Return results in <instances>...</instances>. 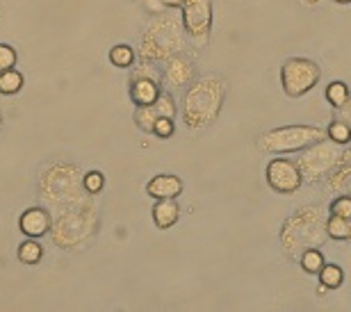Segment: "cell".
Here are the masks:
<instances>
[{
	"instance_id": "2",
	"label": "cell",
	"mask_w": 351,
	"mask_h": 312,
	"mask_svg": "<svg viewBox=\"0 0 351 312\" xmlns=\"http://www.w3.org/2000/svg\"><path fill=\"white\" fill-rule=\"evenodd\" d=\"M228 94V82L223 75L208 73L201 75L182 89V101L178 112L182 115V123L189 132H203L219 119L223 110V101Z\"/></svg>"
},
{
	"instance_id": "17",
	"label": "cell",
	"mask_w": 351,
	"mask_h": 312,
	"mask_svg": "<svg viewBox=\"0 0 351 312\" xmlns=\"http://www.w3.org/2000/svg\"><path fill=\"white\" fill-rule=\"evenodd\" d=\"M16 258L21 265H25V267H34V265H39L41 260H44V246L39 244V239H34V237H25L23 242L19 244V249H16Z\"/></svg>"
},
{
	"instance_id": "9",
	"label": "cell",
	"mask_w": 351,
	"mask_h": 312,
	"mask_svg": "<svg viewBox=\"0 0 351 312\" xmlns=\"http://www.w3.org/2000/svg\"><path fill=\"white\" fill-rule=\"evenodd\" d=\"M180 21L187 44L196 51H206L213 37V0H185L180 7Z\"/></svg>"
},
{
	"instance_id": "22",
	"label": "cell",
	"mask_w": 351,
	"mask_h": 312,
	"mask_svg": "<svg viewBox=\"0 0 351 312\" xmlns=\"http://www.w3.org/2000/svg\"><path fill=\"white\" fill-rule=\"evenodd\" d=\"M297 260H299L301 269H304L306 274H311V276H317L319 269L326 265L324 253H322V249H317V246H313V249H306Z\"/></svg>"
},
{
	"instance_id": "10",
	"label": "cell",
	"mask_w": 351,
	"mask_h": 312,
	"mask_svg": "<svg viewBox=\"0 0 351 312\" xmlns=\"http://www.w3.org/2000/svg\"><path fill=\"white\" fill-rule=\"evenodd\" d=\"M265 180L274 194L292 196L297 194L304 185V176H301L297 160H290L285 155L280 158H271L265 167Z\"/></svg>"
},
{
	"instance_id": "35",
	"label": "cell",
	"mask_w": 351,
	"mask_h": 312,
	"mask_svg": "<svg viewBox=\"0 0 351 312\" xmlns=\"http://www.w3.org/2000/svg\"><path fill=\"white\" fill-rule=\"evenodd\" d=\"M335 5H351V0H331Z\"/></svg>"
},
{
	"instance_id": "20",
	"label": "cell",
	"mask_w": 351,
	"mask_h": 312,
	"mask_svg": "<svg viewBox=\"0 0 351 312\" xmlns=\"http://www.w3.org/2000/svg\"><path fill=\"white\" fill-rule=\"evenodd\" d=\"M108 58H110L112 67H117V69H132V67H135V62H137V53H135V48L128 46V44H117V46L110 48Z\"/></svg>"
},
{
	"instance_id": "29",
	"label": "cell",
	"mask_w": 351,
	"mask_h": 312,
	"mask_svg": "<svg viewBox=\"0 0 351 312\" xmlns=\"http://www.w3.org/2000/svg\"><path fill=\"white\" fill-rule=\"evenodd\" d=\"M176 132V121L173 119H167V117H158L156 123H153V130L151 134L158 139H171Z\"/></svg>"
},
{
	"instance_id": "27",
	"label": "cell",
	"mask_w": 351,
	"mask_h": 312,
	"mask_svg": "<svg viewBox=\"0 0 351 312\" xmlns=\"http://www.w3.org/2000/svg\"><path fill=\"white\" fill-rule=\"evenodd\" d=\"M153 108H156L158 117H167V119H176L178 117V103H176V98L171 96V91H160V96L156 98V103H153Z\"/></svg>"
},
{
	"instance_id": "12",
	"label": "cell",
	"mask_w": 351,
	"mask_h": 312,
	"mask_svg": "<svg viewBox=\"0 0 351 312\" xmlns=\"http://www.w3.org/2000/svg\"><path fill=\"white\" fill-rule=\"evenodd\" d=\"M51 226H53V212L48 208H41V205L25 208L19 215V230L25 237H34V239L46 237L51 232Z\"/></svg>"
},
{
	"instance_id": "16",
	"label": "cell",
	"mask_w": 351,
	"mask_h": 312,
	"mask_svg": "<svg viewBox=\"0 0 351 312\" xmlns=\"http://www.w3.org/2000/svg\"><path fill=\"white\" fill-rule=\"evenodd\" d=\"M151 217H153V224L156 228L160 230H169L178 224L180 219V205L176 198H158L151 208Z\"/></svg>"
},
{
	"instance_id": "30",
	"label": "cell",
	"mask_w": 351,
	"mask_h": 312,
	"mask_svg": "<svg viewBox=\"0 0 351 312\" xmlns=\"http://www.w3.org/2000/svg\"><path fill=\"white\" fill-rule=\"evenodd\" d=\"M19 53L12 44H0V71L5 69H16Z\"/></svg>"
},
{
	"instance_id": "25",
	"label": "cell",
	"mask_w": 351,
	"mask_h": 312,
	"mask_svg": "<svg viewBox=\"0 0 351 312\" xmlns=\"http://www.w3.org/2000/svg\"><path fill=\"white\" fill-rule=\"evenodd\" d=\"M132 119H135V125L144 134H151L153 123H156V119H158V112H156L153 105H139V108H135V115H132Z\"/></svg>"
},
{
	"instance_id": "5",
	"label": "cell",
	"mask_w": 351,
	"mask_h": 312,
	"mask_svg": "<svg viewBox=\"0 0 351 312\" xmlns=\"http://www.w3.org/2000/svg\"><path fill=\"white\" fill-rule=\"evenodd\" d=\"M37 191L53 212L69 208L87 196L82 189V169L66 160L48 162L37 176Z\"/></svg>"
},
{
	"instance_id": "18",
	"label": "cell",
	"mask_w": 351,
	"mask_h": 312,
	"mask_svg": "<svg viewBox=\"0 0 351 312\" xmlns=\"http://www.w3.org/2000/svg\"><path fill=\"white\" fill-rule=\"evenodd\" d=\"M326 235L335 242H349L351 239V219L326 215Z\"/></svg>"
},
{
	"instance_id": "31",
	"label": "cell",
	"mask_w": 351,
	"mask_h": 312,
	"mask_svg": "<svg viewBox=\"0 0 351 312\" xmlns=\"http://www.w3.org/2000/svg\"><path fill=\"white\" fill-rule=\"evenodd\" d=\"M144 5H146V10L151 12V16H156V14L167 12V7L162 5V0H144Z\"/></svg>"
},
{
	"instance_id": "8",
	"label": "cell",
	"mask_w": 351,
	"mask_h": 312,
	"mask_svg": "<svg viewBox=\"0 0 351 312\" xmlns=\"http://www.w3.org/2000/svg\"><path fill=\"white\" fill-rule=\"evenodd\" d=\"M322 80L319 64L311 58H287L280 64V87L287 98H301Z\"/></svg>"
},
{
	"instance_id": "7",
	"label": "cell",
	"mask_w": 351,
	"mask_h": 312,
	"mask_svg": "<svg viewBox=\"0 0 351 312\" xmlns=\"http://www.w3.org/2000/svg\"><path fill=\"white\" fill-rule=\"evenodd\" d=\"M342 151H345V148L333 144V141L326 137L315 141L306 151H301V155L297 158V167L301 176H304V182H311V185L324 182L328 178V173H331L335 165L340 162Z\"/></svg>"
},
{
	"instance_id": "26",
	"label": "cell",
	"mask_w": 351,
	"mask_h": 312,
	"mask_svg": "<svg viewBox=\"0 0 351 312\" xmlns=\"http://www.w3.org/2000/svg\"><path fill=\"white\" fill-rule=\"evenodd\" d=\"M108 185V178H105L103 171L98 169H91V171H82V189L91 196H98Z\"/></svg>"
},
{
	"instance_id": "32",
	"label": "cell",
	"mask_w": 351,
	"mask_h": 312,
	"mask_svg": "<svg viewBox=\"0 0 351 312\" xmlns=\"http://www.w3.org/2000/svg\"><path fill=\"white\" fill-rule=\"evenodd\" d=\"M338 112H340V119H342V121H345V123L351 128V96H349V101H347L345 105H342V108H340Z\"/></svg>"
},
{
	"instance_id": "23",
	"label": "cell",
	"mask_w": 351,
	"mask_h": 312,
	"mask_svg": "<svg viewBox=\"0 0 351 312\" xmlns=\"http://www.w3.org/2000/svg\"><path fill=\"white\" fill-rule=\"evenodd\" d=\"M324 96H326V101H328V105H331L333 110H340L342 105H345V103L349 101L351 89H349V84H347V82L333 80V82H328V87H326V91H324Z\"/></svg>"
},
{
	"instance_id": "4",
	"label": "cell",
	"mask_w": 351,
	"mask_h": 312,
	"mask_svg": "<svg viewBox=\"0 0 351 312\" xmlns=\"http://www.w3.org/2000/svg\"><path fill=\"white\" fill-rule=\"evenodd\" d=\"M280 249L290 260H297L306 249L326 242V210L322 205H301L285 219L278 232Z\"/></svg>"
},
{
	"instance_id": "11",
	"label": "cell",
	"mask_w": 351,
	"mask_h": 312,
	"mask_svg": "<svg viewBox=\"0 0 351 312\" xmlns=\"http://www.w3.org/2000/svg\"><path fill=\"white\" fill-rule=\"evenodd\" d=\"M160 69H162V82L169 84V87L176 91H182L185 87H189L196 77H199L196 64L187 53L171 55L169 60H165L162 64H160Z\"/></svg>"
},
{
	"instance_id": "1",
	"label": "cell",
	"mask_w": 351,
	"mask_h": 312,
	"mask_svg": "<svg viewBox=\"0 0 351 312\" xmlns=\"http://www.w3.org/2000/svg\"><path fill=\"white\" fill-rule=\"evenodd\" d=\"M98 230H101V205L96 196L87 194L82 201L53 212V226L48 237L60 251L82 253L94 244Z\"/></svg>"
},
{
	"instance_id": "14",
	"label": "cell",
	"mask_w": 351,
	"mask_h": 312,
	"mask_svg": "<svg viewBox=\"0 0 351 312\" xmlns=\"http://www.w3.org/2000/svg\"><path fill=\"white\" fill-rule=\"evenodd\" d=\"M324 182L333 194H351V144L345 146L340 162Z\"/></svg>"
},
{
	"instance_id": "19",
	"label": "cell",
	"mask_w": 351,
	"mask_h": 312,
	"mask_svg": "<svg viewBox=\"0 0 351 312\" xmlns=\"http://www.w3.org/2000/svg\"><path fill=\"white\" fill-rule=\"evenodd\" d=\"M317 278H319L322 287L338 289V287H342V283H345V269H342L338 262H326V265L319 269Z\"/></svg>"
},
{
	"instance_id": "33",
	"label": "cell",
	"mask_w": 351,
	"mask_h": 312,
	"mask_svg": "<svg viewBox=\"0 0 351 312\" xmlns=\"http://www.w3.org/2000/svg\"><path fill=\"white\" fill-rule=\"evenodd\" d=\"M301 5L306 7V10H317V7H322L326 3V0H299Z\"/></svg>"
},
{
	"instance_id": "3",
	"label": "cell",
	"mask_w": 351,
	"mask_h": 312,
	"mask_svg": "<svg viewBox=\"0 0 351 312\" xmlns=\"http://www.w3.org/2000/svg\"><path fill=\"white\" fill-rule=\"evenodd\" d=\"M185 48L187 37L180 14H176V10H167L146 21L144 32L139 37L137 58L153 64H162L176 53H185Z\"/></svg>"
},
{
	"instance_id": "28",
	"label": "cell",
	"mask_w": 351,
	"mask_h": 312,
	"mask_svg": "<svg viewBox=\"0 0 351 312\" xmlns=\"http://www.w3.org/2000/svg\"><path fill=\"white\" fill-rule=\"evenodd\" d=\"M328 215L351 219V194H335L333 201L328 203Z\"/></svg>"
},
{
	"instance_id": "36",
	"label": "cell",
	"mask_w": 351,
	"mask_h": 312,
	"mask_svg": "<svg viewBox=\"0 0 351 312\" xmlns=\"http://www.w3.org/2000/svg\"><path fill=\"white\" fill-rule=\"evenodd\" d=\"M0 130H3V112H0Z\"/></svg>"
},
{
	"instance_id": "24",
	"label": "cell",
	"mask_w": 351,
	"mask_h": 312,
	"mask_svg": "<svg viewBox=\"0 0 351 312\" xmlns=\"http://www.w3.org/2000/svg\"><path fill=\"white\" fill-rule=\"evenodd\" d=\"M326 139H331L333 144L345 148V146L351 144V128L342 121V119H333V121L328 123V128H326Z\"/></svg>"
},
{
	"instance_id": "6",
	"label": "cell",
	"mask_w": 351,
	"mask_h": 312,
	"mask_svg": "<svg viewBox=\"0 0 351 312\" xmlns=\"http://www.w3.org/2000/svg\"><path fill=\"white\" fill-rule=\"evenodd\" d=\"M326 130L319 125H301V123H292V125H280V128H271V130L263 132L261 137L256 139L258 151H263L267 155H294L306 151L308 146H313L315 141L324 139Z\"/></svg>"
},
{
	"instance_id": "37",
	"label": "cell",
	"mask_w": 351,
	"mask_h": 312,
	"mask_svg": "<svg viewBox=\"0 0 351 312\" xmlns=\"http://www.w3.org/2000/svg\"><path fill=\"white\" fill-rule=\"evenodd\" d=\"M349 242H351V239H349Z\"/></svg>"
},
{
	"instance_id": "21",
	"label": "cell",
	"mask_w": 351,
	"mask_h": 312,
	"mask_svg": "<svg viewBox=\"0 0 351 312\" xmlns=\"http://www.w3.org/2000/svg\"><path fill=\"white\" fill-rule=\"evenodd\" d=\"M25 84V77L19 69H5L0 71V94L3 96H16Z\"/></svg>"
},
{
	"instance_id": "13",
	"label": "cell",
	"mask_w": 351,
	"mask_h": 312,
	"mask_svg": "<svg viewBox=\"0 0 351 312\" xmlns=\"http://www.w3.org/2000/svg\"><path fill=\"white\" fill-rule=\"evenodd\" d=\"M185 189V182L178 173H156L146 182V196L151 198H178Z\"/></svg>"
},
{
	"instance_id": "15",
	"label": "cell",
	"mask_w": 351,
	"mask_h": 312,
	"mask_svg": "<svg viewBox=\"0 0 351 312\" xmlns=\"http://www.w3.org/2000/svg\"><path fill=\"white\" fill-rule=\"evenodd\" d=\"M162 91V82L151 80V77H130L128 80V94L130 101L135 103V108L139 105H153L156 98Z\"/></svg>"
},
{
	"instance_id": "34",
	"label": "cell",
	"mask_w": 351,
	"mask_h": 312,
	"mask_svg": "<svg viewBox=\"0 0 351 312\" xmlns=\"http://www.w3.org/2000/svg\"><path fill=\"white\" fill-rule=\"evenodd\" d=\"M182 3H185V0H162V5L167 10H180Z\"/></svg>"
}]
</instances>
